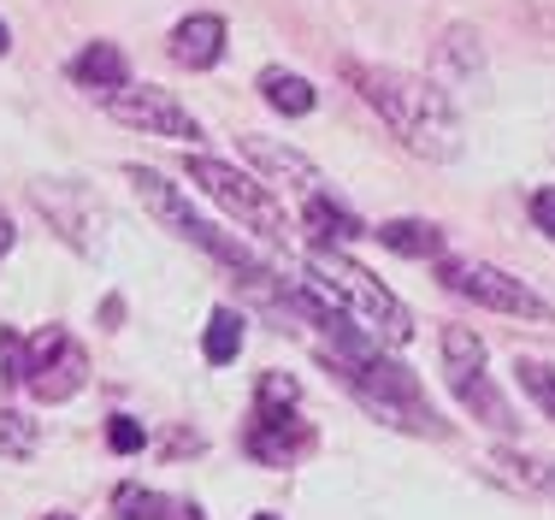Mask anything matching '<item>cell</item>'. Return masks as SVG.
<instances>
[{
  "label": "cell",
  "instance_id": "1",
  "mask_svg": "<svg viewBox=\"0 0 555 520\" xmlns=\"http://www.w3.org/2000/svg\"><path fill=\"white\" fill-rule=\"evenodd\" d=\"M337 72H343V84H349L354 96L385 118V130L408 154L438 160L443 166V160H455L461 149H467L461 113H455V101L443 96V84L414 77V72H402V65H373V60H337Z\"/></svg>",
  "mask_w": 555,
  "mask_h": 520
},
{
  "label": "cell",
  "instance_id": "2",
  "mask_svg": "<svg viewBox=\"0 0 555 520\" xmlns=\"http://www.w3.org/2000/svg\"><path fill=\"white\" fill-rule=\"evenodd\" d=\"M320 362L361 396V408L373 420L396 426V432H414V437H449V426L438 420V408L426 403L420 379L402 362H390L385 343H366V350H332V343H325Z\"/></svg>",
  "mask_w": 555,
  "mask_h": 520
},
{
  "label": "cell",
  "instance_id": "3",
  "mask_svg": "<svg viewBox=\"0 0 555 520\" xmlns=\"http://www.w3.org/2000/svg\"><path fill=\"white\" fill-rule=\"evenodd\" d=\"M301 278H308L313 290H325L349 319H361L385 350H402V343L414 338V314L402 308V296L385 290V278H373L366 266H354L343 249H313V255L301 261Z\"/></svg>",
  "mask_w": 555,
  "mask_h": 520
},
{
  "label": "cell",
  "instance_id": "4",
  "mask_svg": "<svg viewBox=\"0 0 555 520\" xmlns=\"http://www.w3.org/2000/svg\"><path fill=\"white\" fill-rule=\"evenodd\" d=\"M183 172H190L195 190L214 195L231 219H243V231H260L267 243H289V237H296V231H289V207L267 190L260 172H243V166L214 160V154H190V160H183Z\"/></svg>",
  "mask_w": 555,
  "mask_h": 520
},
{
  "label": "cell",
  "instance_id": "5",
  "mask_svg": "<svg viewBox=\"0 0 555 520\" xmlns=\"http://www.w3.org/2000/svg\"><path fill=\"white\" fill-rule=\"evenodd\" d=\"M125 178L137 183V195H142V207L154 213V219L166 225L178 243H195L202 255H214L219 266H231V272H243V266H255V255H248V243H236V237H224L214 219H202L190 202H183V190L178 183H166L160 172H149V166H125Z\"/></svg>",
  "mask_w": 555,
  "mask_h": 520
},
{
  "label": "cell",
  "instance_id": "6",
  "mask_svg": "<svg viewBox=\"0 0 555 520\" xmlns=\"http://www.w3.org/2000/svg\"><path fill=\"white\" fill-rule=\"evenodd\" d=\"M296 396H301L296 379H284V372H272L260 384V408L243 432V449L260 468H289V461H301L313 449V426L296 420Z\"/></svg>",
  "mask_w": 555,
  "mask_h": 520
},
{
  "label": "cell",
  "instance_id": "7",
  "mask_svg": "<svg viewBox=\"0 0 555 520\" xmlns=\"http://www.w3.org/2000/svg\"><path fill=\"white\" fill-rule=\"evenodd\" d=\"M438 278H443V290H455V296H467V302H479V308H491V314H508V319H532V326H555V308L544 296H538L526 278H514V272H502V266L491 261H438Z\"/></svg>",
  "mask_w": 555,
  "mask_h": 520
},
{
  "label": "cell",
  "instance_id": "8",
  "mask_svg": "<svg viewBox=\"0 0 555 520\" xmlns=\"http://www.w3.org/2000/svg\"><path fill=\"white\" fill-rule=\"evenodd\" d=\"M443 379H449V391H455V403L467 408V415H479L485 426H496V432H514V408L496 396L491 372H485L479 331H467V326L443 331Z\"/></svg>",
  "mask_w": 555,
  "mask_h": 520
},
{
  "label": "cell",
  "instance_id": "9",
  "mask_svg": "<svg viewBox=\"0 0 555 520\" xmlns=\"http://www.w3.org/2000/svg\"><path fill=\"white\" fill-rule=\"evenodd\" d=\"M101 106L130 130H149V137H171V142H202V118L190 113L171 89H154V84H118L113 96H101Z\"/></svg>",
  "mask_w": 555,
  "mask_h": 520
},
{
  "label": "cell",
  "instance_id": "10",
  "mask_svg": "<svg viewBox=\"0 0 555 520\" xmlns=\"http://www.w3.org/2000/svg\"><path fill=\"white\" fill-rule=\"evenodd\" d=\"M30 202L48 225L77 249V255H101V225H107V207L95 202V190L77 178H48V183H30Z\"/></svg>",
  "mask_w": 555,
  "mask_h": 520
},
{
  "label": "cell",
  "instance_id": "11",
  "mask_svg": "<svg viewBox=\"0 0 555 520\" xmlns=\"http://www.w3.org/2000/svg\"><path fill=\"white\" fill-rule=\"evenodd\" d=\"M89 384V355L72 331L48 326L30 338V372H24V391L36 403H72L77 391Z\"/></svg>",
  "mask_w": 555,
  "mask_h": 520
},
{
  "label": "cell",
  "instance_id": "12",
  "mask_svg": "<svg viewBox=\"0 0 555 520\" xmlns=\"http://www.w3.org/2000/svg\"><path fill=\"white\" fill-rule=\"evenodd\" d=\"M243 160H248V166H255L267 183H284V190H296L301 202H308V195H325V190H332V183H325V172L313 166V160L301 154V149H289V142L243 137Z\"/></svg>",
  "mask_w": 555,
  "mask_h": 520
},
{
  "label": "cell",
  "instance_id": "13",
  "mask_svg": "<svg viewBox=\"0 0 555 520\" xmlns=\"http://www.w3.org/2000/svg\"><path fill=\"white\" fill-rule=\"evenodd\" d=\"M166 53L183 65V72H207V65H219V53H224V18H219V12H190V18L171 30Z\"/></svg>",
  "mask_w": 555,
  "mask_h": 520
},
{
  "label": "cell",
  "instance_id": "14",
  "mask_svg": "<svg viewBox=\"0 0 555 520\" xmlns=\"http://www.w3.org/2000/svg\"><path fill=\"white\" fill-rule=\"evenodd\" d=\"M301 225H308V237H313L320 249H349L354 237H366V225L354 219V213L343 207L332 190H325V195H308V202H301Z\"/></svg>",
  "mask_w": 555,
  "mask_h": 520
},
{
  "label": "cell",
  "instance_id": "15",
  "mask_svg": "<svg viewBox=\"0 0 555 520\" xmlns=\"http://www.w3.org/2000/svg\"><path fill=\"white\" fill-rule=\"evenodd\" d=\"M72 84H83L89 96H113L118 84H130V65H125V53H118L113 42H89L83 53L72 60Z\"/></svg>",
  "mask_w": 555,
  "mask_h": 520
},
{
  "label": "cell",
  "instance_id": "16",
  "mask_svg": "<svg viewBox=\"0 0 555 520\" xmlns=\"http://www.w3.org/2000/svg\"><path fill=\"white\" fill-rule=\"evenodd\" d=\"M373 237L390 249V255H408V261H443V225H431V219H385Z\"/></svg>",
  "mask_w": 555,
  "mask_h": 520
},
{
  "label": "cell",
  "instance_id": "17",
  "mask_svg": "<svg viewBox=\"0 0 555 520\" xmlns=\"http://www.w3.org/2000/svg\"><path fill=\"white\" fill-rule=\"evenodd\" d=\"M260 96H267V106L272 113H284V118H308L313 113V84L301 72H289V65H267L260 72Z\"/></svg>",
  "mask_w": 555,
  "mask_h": 520
},
{
  "label": "cell",
  "instance_id": "18",
  "mask_svg": "<svg viewBox=\"0 0 555 520\" xmlns=\"http://www.w3.org/2000/svg\"><path fill=\"white\" fill-rule=\"evenodd\" d=\"M202 355L214 367H231L236 355H243V314H236V308H214V319H207V338H202Z\"/></svg>",
  "mask_w": 555,
  "mask_h": 520
},
{
  "label": "cell",
  "instance_id": "19",
  "mask_svg": "<svg viewBox=\"0 0 555 520\" xmlns=\"http://www.w3.org/2000/svg\"><path fill=\"white\" fill-rule=\"evenodd\" d=\"M36 444H42V426L24 415V408H0V456H7V461H30Z\"/></svg>",
  "mask_w": 555,
  "mask_h": 520
},
{
  "label": "cell",
  "instance_id": "20",
  "mask_svg": "<svg viewBox=\"0 0 555 520\" xmlns=\"http://www.w3.org/2000/svg\"><path fill=\"white\" fill-rule=\"evenodd\" d=\"M113 515L118 520H171V497H160V491H149V485H118Z\"/></svg>",
  "mask_w": 555,
  "mask_h": 520
},
{
  "label": "cell",
  "instance_id": "21",
  "mask_svg": "<svg viewBox=\"0 0 555 520\" xmlns=\"http://www.w3.org/2000/svg\"><path fill=\"white\" fill-rule=\"evenodd\" d=\"M514 379H520V391L555 420V367H550V362H532V355H520V362H514Z\"/></svg>",
  "mask_w": 555,
  "mask_h": 520
},
{
  "label": "cell",
  "instance_id": "22",
  "mask_svg": "<svg viewBox=\"0 0 555 520\" xmlns=\"http://www.w3.org/2000/svg\"><path fill=\"white\" fill-rule=\"evenodd\" d=\"M24 372H30V338H18L12 326H0V379L24 384Z\"/></svg>",
  "mask_w": 555,
  "mask_h": 520
},
{
  "label": "cell",
  "instance_id": "23",
  "mask_svg": "<svg viewBox=\"0 0 555 520\" xmlns=\"http://www.w3.org/2000/svg\"><path fill=\"white\" fill-rule=\"evenodd\" d=\"M107 444L118 449V456H137V449H142V444H149V432H142V426H137V420H130V415H118V420L107 426Z\"/></svg>",
  "mask_w": 555,
  "mask_h": 520
},
{
  "label": "cell",
  "instance_id": "24",
  "mask_svg": "<svg viewBox=\"0 0 555 520\" xmlns=\"http://www.w3.org/2000/svg\"><path fill=\"white\" fill-rule=\"evenodd\" d=\"M532 225H538L544 237H555V190H538V195H532Z\"/></svg>",
  "mask_w": 555,
  "mask_h": 520
},
{
  "label": "cell",
  "instance_id": "25",
  "mask_svg": "<svg viewBox=\"0 0 555 520\" xmlns=\"http://www.w3.org/2000/svg\"><path fill=\"white\" fill-rule=\"evenodd\" d=\"M7 255H12V219L0 213V261H7Z\"/></svg>",
  "mask_w": 555,
  "mask_h": 520
},
{
  "label": "cell",
  "instance_id": "26",
  "mask_svg": "<svg viewBox=\"0 0 555 520\" xmlns=\"http://www.w3.org/2000/svg\"><path fill=\"white\" fill-rule=\"evenodd\" d=\"M12 48V30H7V24H0V53H7Z\"/></svg>",
  "mask_w": 555,
  "mask_h": 520
},
{
  "label": "cell",
  "instance_id": "27",
  "mask_svg": "<svg viewBox=\"0 0 555 520\" xmlns=\"http://www.w3.org/2000/svg\"><path fill=\"white\" fill-rule=\"evenodd\" d=\"M42 520H72V515H42Z\"/></svg>",
  "mask_w": 555,
  "mask_h": 520
},
{
  "label": "cell",
  "instance_id": "28",
  "mask_svg": "<svg viewBox=\"0 0 555 520\" xmlns=\"http://www.w3.org/2000/svg\"><path fill=\"white\" fill-rule=\"evenodd\" d=\"M255 520H278V515H255Z\"/></svg>",
  "mask_w": 555,
  "mask_h": 520
}]
</instances>
